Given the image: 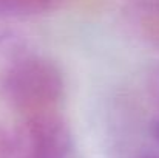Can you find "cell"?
<instances>
[{"label":"cell","mask_w":159,"mask_h":158,"mask_svg":"<svg viewBox=\"0 0 159 158\" xmlns=\"http://www.w3.org/2000/svg\"><path fill=\"white\" fill-rule=\"evenodd\" d=\"M0 87L3 98L22 118L56 113L65 93L60 68L39 54L14 56L3 70Z\"/></svg>","instance_id":"obj_1"},{"label":"cell","mask_w":159,"mask_h":158,"mask_svg":"<svg viewBox=\"0 0 159 158\" xmlns=\"http://www.w3.org/2000/svg\"><path fill=\"white\" fill-rule=\"evenodd\" d=\"M70 147V129L57 112L23 116L8 133V158H66Z\"/></svg>","instance_id":"obj_2"},{"label":"cell","mask_w":159,"mask_h":158,"mask_svg":"<svg viewBox=\"0 0 159 158\" xmlns=\"http://www.w3.org/2000/svg\"><path fill=\"white\" fill-rule=\"evenodd\" d=\"M65 0H0V17H28L59 8Z\"/></svg>","instance_id":"obj_3"},{"label":"cell","mask_w":159,"mask_h":158,"mask_svg":"<svg viewBox=\"0 0 159 158\" xmlns=\"http://www.w3.org/2000/svg\"><path fill=\"white\" fill-rule=\"evenodd\" d=\"M127 3L134 22L148 37L159 25V0H127Z\"/></svg>","instance_id":"obj_4"},{"label":"cell","mask_w":159,"mask_h":158,"mask_svg":"<svg viewBox=\"0 0 159 158\" xmlns=\"http://www.w3.org/2000/svg\"><path fill=\"white\" fill-rule=\"evenodd\" d=\"M148 95L152 98V101L159 108V65L153 68V71L150 73L148 78Z\"/></svg>","instance_id":"obj_5"},{"label":"cell","mask_w":159,"mask_h":158,"mask_svg":"<svg viewBox=\"0 0 159 158\" xmlns=\"http://www.w3.org/2000/svg\"><path fill=\"white\" fill-rule=\"evenodd\" d=\"M0 158H8V133L0 130Z\"/></svg>","instance_id":"obj_6"},{"label":"cell","mask_w":159,"mask_h":158,"mask_svg":"<svg viewBox=\"0 0 159 158\" xmlns=\"http://www.w3.org/2000/svg\"><path fill=\"white\" fill-rule=\"evenodd\" d=\"M148 132H150L152 138H153L156 143H159V116H158V118H155V119L150 122Z\"/></svg>","instance_id":"obj_7"},{"label":"cell","mask_w":159,"mask_h":158,"mask_svg":"<svg viewBox=\"0 0 159 158\" xmlns=\"http://www.w3.org/2000/svg\"><path fill=\"white\" fill-rule=\"evenodd\" d=\"M148 39H152V41H155L156 44H159V26L153 31V33H152V36H150Z\"/></svg>","instance_id":"obj_8"},{"label":"cell","mask_w":159,"mask_h":158,"mask_svg":"<svg viewBox=\"0 0 159 158\" xmlns=\"http://www.w3.org/2000/svg\"><path fill=\"white\" fill-rule=\"evenodd\" d=\"M142 158H158V157H142Z\"/></svg>","instance_id":"obj_9"}]
</instances>
